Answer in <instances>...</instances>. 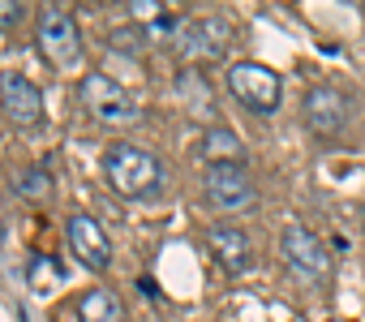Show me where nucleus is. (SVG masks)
<instances>
[{"label": "nucleus", "instance_id": "1", "mask_svg": "<svg viewBox=\"0 0 365 322\" xmlns=\"http://www.w3.org/2000/svg\"><path fill=\"white\" fill-rule=\"evenodd\" d=\"M163 159L150 155L146 146H133V142H112L103 150V181L112 185V194L129 198V202H142V198H155L163 189Z\"/></svg>", "mask_w": 365, "mask_h": 322}, {"label": "nucleus", "instance_id": "2", "mask_svg": "<svg viewBox=\"0 0 365 322\" xmlns=\"http://www.w3.org/2000/svg\"><path fill=\"white\" fill-rule=\"evenodd\" d=\"M224 86H228V95H232L245 112H254V116H271V112L279 108V95H284L279 73H275L271 65H262V61H232L228 73H224Z\"/></svg>", "mask_w": 365, "mask_h": 322}, {"label": "nucleus", "instance_id": "3", "mask_svg": "<svg viewBox=\"0 0 365 322\" xmlns=\"http://www.w3.org/2000/svg\"><path fill=\"white\" fill-rule=\"evenodd\" d=\"M78 99H82L86 116L99 120V125H108V129H129V125L142 120L138 99H133L120 82H112L108 73H86L82 86H78Z\"/></svg>", "mask_w": 365, "mask_h": 322}, {"label": "nucleus", "instance_id": "4", "mask_svg": "<svg viewBox=\"0 0 365 322\" xmlns=\"http://www.w3.org/2000/svg\"><path fill=\"white\" fill-rule=\"evenodd\" d=\"M35 35H39L43 56L56 69H78L82 65V31H78V18L65 5H43Z\"/></svg>", "mask_w": 365, "mask_h": 322}, {"label": "nucleus", "instance_id": "5", "mask_svg": "<svg viewBox=\"0 0 365 322\" xmlns=\"http://www.w3.org/2000/svg\"><path fill=\"white\" fill-rule=\"evenodd\" d=\"M228 39H232V22H224V18H185L172 35V48L190 65H211L228 52Z\"/></svg>", "mask_w": 365, "mask_h": 322}, {"label": "nucleus", "instance_id": "6", "mask_svg": "<svg viewBox=\"0 0 365 322\" xmlns=\"http://www.w3.org/2000/svg\"><path fill=\"white\" fill-rule=\"evenodd\" d=\"M279 254H284V266L309 284H322L331 275V254L327 245L305 228V224H288L284 237H279Z\"/></svg>", "mask_w": 365, "mask_h": 322}, {"label": "nucleus", "instance_id": "7", "mask_svg": "<svg viewBox=\"0 0 365 322\" xmlns=\"http://www.w3.org/2000/svg\"><path fill=\"white\" fill-rule=\"evenodd\" d=\"M207 202L220 211V215H245L254 202H258V189L245 172V164H232V168H207Z\"/></svg>", "mask_w": 365, "mask_h": 322}, {"label": "nucleus", "instance_id": "8", "mask_svg": "<svg viewBox=\"0 0 365 322\" xmlns=\"http://www.w3.org/2000/svg\"><path fill=\"white\" fill-rule=\"evenodd\" d=\"M0 108L18 129H35L43 120V90L26 73H0Z\"/></svg>", "mask_w": 365, "mask_h": 322}, {"label": "nucleus", "instance_id": "9", "mask_svg": "<svg viewBox=\"0 0 365 322\" xmlns=\"http://www.w3.org/2000/svg\"><path fill=\"white\" fill-rule=\"evenodd\" d=\"M65 237H69V249H73L78 262H86L91 271H108L112 245H108V232H103V224H99L95 215L73 211V215L65 219Z\"/></svg>", "mask_w": 365, "mask_h": 322}, {"label": "nucleus", "instance_id": "10", "mask_svg": "<svg viewBox=\"0 0 365 322\" xmlns=\"http://www.w3.org/2000/svg\"><path fill=\"white\" fill-rule=\"evenodd\" d=\"M305 125L322 137H339L348 125V95L335 86H314L305 95Z\"/></svg>", "mask_w": 365, "mask_h": 322}, {"label": "nucleus", "instance_id": "11", "mask_svg": "<svg viewBox=\"0 0 365 322\" xmlns=\"http://www.w3.org/2000/svg\"><path fill=\"white\" fill-rule=\"evenodd\" d=\"M207 245H211L215 262H220L228 275H245V271L254 266V245H250L245 228H237V224H215V228L207 232Z\"/></svg>", "mask_w": 365, "mask_h": 322}, {"label": "nucleus", "instance_id": "12", "mask_svg": "<svg viewBox=\"0 0 365 322\" xmlns=\"http://www.w3.org/2000/svg\"><path fill=\"white\" fill-rule=\"evenodd\" d=\"M198 155L207 168H232V164H245V142L232 125H211L198 137Z\"/></svg>", "mask_w": 365, "mask_h": 322}, {"label": "nucleus", "instance_id": "13", "mask_svg": "<svg viewBox=\"0 0 365 322\" xmlns=\"http://www.w3.org/2000/svg\"><path fill=\"white\" fill-rule=\"evenodd\" d=\"M82 322H125V309L112 288H91L82 296Z\"/></svg>", "mask_w": 365, "mask_h": 322}, {"label": "nucleus", "instance_id": "14", "mask_svg": "<svg viewBox=\"0 0 365 322\" xmlns=\"http://www.w3.org/2000/svg\"><path fill=\"white\" fill-rule=\"evenodd\" d=\"M14 185H18V194H26V198H35V202H48V198H52V177H48L43 168H22Z\"/></svg>", "mask_w": 365, "mask_h": 322}, {"label": "nucleus", "instance_id": "15", "mask_svg": "<svg viewBox=\"0 0 365 322\" xmlns=\"http://www.w3.org/2000/svg\"><path fill=\"white\" fill-rule=\"evenodd\" d=\"M129 18L138 26H150V22H168V9L163 0H129Z\"/></svg>", "mask_w": 365, "mask_h": 322}, {"label": "nucleus", "instance_id": "16", "mask_svg": "<svg viewBox=\"0 0 365 322\" xmlns=\"http://www.w3.org/2000/svg\"><path fill=\"white\" fill-rule=\"evenodd\" d=\"M138 35H142V31H125V26H120V31H112V48H129V52H138V48H142Z\"/></svg>", "mask_w": 365, "mask_h": 322}, {"label": "nucleus", "instance_id": "17", "mask_svg": "<svg viewBox=\"0 0 365 322\" xmlns=\"http://www.w3.org/2000/svg\"><path fill=\"white\" fill-rule=\"evenodd\" d=\"M22 18V5L18 0H0V26H9V22H18Z\"/></svg>", "mask_w": 365, "mask_h": 322}]
</instances>
